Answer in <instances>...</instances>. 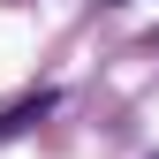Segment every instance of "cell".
Returning a JSON list of instances; mask_svg holds the SVG:
<instances>
[{"label":"cell","instance_id":"obj_1","mask_svg":"<svg viewBox=\"0 0 159 159\" xmlns=\"http://www.w3.org/2000/svg\"><path fill=\"white\" fill-rule=\"evenodd\" d=\"M38 114H53V91H38V98H15V106H0V136H15V129H30Z\"/></svg>","mask_w":159,"mask_h":159}]
</instances>
